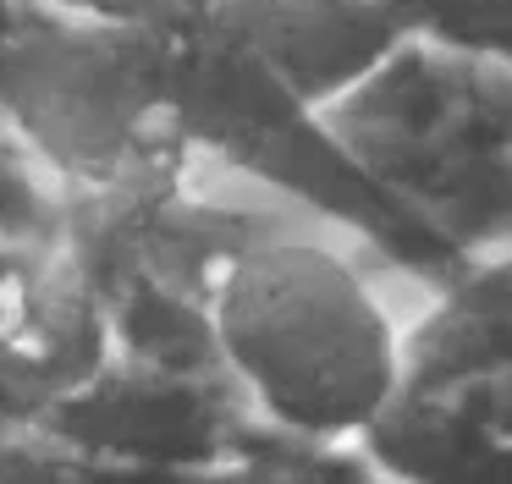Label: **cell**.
I'll return each instance as SVG.
<instances>
[{
  "label": "cell",
  "mask_w": 512,
  "mask_h": 484,
  "mask_svg": "<svg viewBox=\"0 0 512 484\" xmlns=\"http://www.w3.org/2000/svg\"><path fill=\"white\" fill-rule=\"evenodd\" d=\"M419 281L331 220H281L221 275L210 341L259 424L358 440L402 385Z\"/></svg>",
  "instance_id": "obj_1"
},
{
  "label": "cell",
  "mask_w": 512,
  "mask_h": 484,
  "mask_svg": "<svg viewBox=\"0 0 512 484\" xmlns=\"http://www.w3.org/2000/svg\"><path fill=\"white\" fill-rule=\"evenodd\" d=\"M0 132L61 204L204 165L182 22L166 11L17 0L0 28Z\"/></svg>",
  "instance_id": "obj_2"
},
{
  "label": "cell",
  "mask_w": 512,
  "mask_h": 484,
  "mask_svg": "<svg viewBox=\"0 0 512 484\" xmlns=\"http://www.w3.org/2000/svg\"><path fill=\"white\" fill-rule=\"evenodd\" d=\"M314 116L446 253L512 248V61L402 39Z\"/></svg>",
  "instance_id": "obj_3"
},
{
  "label": "cell",
  "mask_w": 512,
  "mask_h": 484,
  "mask_svg": "<svg viewBox=\"0 0 512 484\" xmlns=\"http://www.w3.org/2000/svg\"><path fill=\"white\" fill-rule=\"evenodd\" d=\"M298 215L309 209L204 160L133 187L67 198L61 253L100 303L116 352L221 363L210 341L215 286L248 242Z\"/></svg>",
  "instance_id": "obj_4"
},
{
  "label": "cell",
  "mask_w": 512,
  "mask_h": 484,
  "mask_svg": "<svg viewBox=\"0 0 512 484\" xmlns=\"http://www.w3.org/2000/svg\"><path fill=\"white\" fill-rule=\"evenodd\" d=\"M248 424L254 413L221 363L111 352L67 402L39 418L34 435L116 462H144V468L221 473Z\"/></svg>",
  "instance_id": "obj_5"
},
{
  "label": "cell",
  "mask_w": 512,
  "mask_h": 484,
  "mask_svg": "<svg viewBox=\"0 0 512 484\" xmlns=\"http://www.w3.org/2000/svg\"><path fill=\"white\" fill-rule=\"evenodd\" d=\"M116 352L56 242H0V429H34Z\"/></svg>",
  "instance_id": "obj_6"
},
{
  "label": "cell",
  "mask_w": 512,
  "mask_h": 484,
  "mask_svg": "<svg viewBox=\"0 0 512 484\" xmlns=\"http://www.w3.org/2000/svg\"><path fill=\"white\" fill-rule=\"evenodd\" d=\"M358 446L391 484H512V369L402 374Z\"/></svg>",
  "instance_id": "obj_7"
},
{
  "label": "cell",
  "mask_w": 512,
  "mask_h": 484,
  "mask_svg": "<svg viewBox=\"0 0 512 484\" xmlns=\"http://www.w3.org/2000/svg\"><path fill=\"white\" fill-rule=\"evenodd\" d=\"M155 11L199 17L309 110L342 99L413 39L391 0H155Z\"/></svg>",
  "instance_id": "obj_8"
},
{
  "label": "cell",
  "mask_w": 512,
  "mask_h": 484,
  "mask_svg": "<svg viewBox=\"0 0 512 484\" xmlns=\"http://www.w3.org/2000/svg\"><path fill=\"white\" fill-rule=\"evenodd\" d=\"M221 484H391L358 440H314L276 424H248Z\"/></svg>",
  "instance_id": "obj_9"
},
{
  "label": "cell",
  "mask_w": 512,
  "mask_h": 484,
  "mask_svg": "<svg viewBox=\"0 0 512 484\" xmlns=\"http://www.w3.org/2000/svg\"><path fill=\"white\" fill-rule=\"evenodd\" d=\"M0 484H221V473H171L78 451L34 429H0Z\"/></svg>",
  "instance_id": "obj_10"
},
{
  "label": "cell",
  "mask_w": 512,
  "mask_h": 484,
  "mask_svg": "<svg viewBox=\"0 0 512 484\" xmlns=\"http://www.w3.org/2000/svg\"><path fill=\"white\" fill-rule=\"evenodd\" d=\"M56 237H61V193L0 132V242H56Z\"/></svg>",
  "instance_id": "obj_11"
},
{
  "label": "cell",
  "mask_w": 512,
  "mask_h": 484,
  "mask_svg": "<svg viewBox=\"0 0 512 484\" xmlns=\"http://www.w3.org/2000/svg\"><path fill=\"white\" fill-rule=\"evenodd\" d=\"M61 6H100V11H155V0H61Z\"/></svg>",
  "instance_id": "obj_12"
},
{
  "label": "cell",
  "mask_w": 512,
  "mask_h": 484,
  "mask_svg": "<svg viewBox=\"0 0 512 484\" xmlns=\"http://www.w3.org/2000/svg\"><path fill=\"white\" fill-rule=\"evenodd\" d=\"M12 6H17V0H0V28H6V17H12Z\"/></svg>",
  "instance_id": "obj_13"
}]
</instances>
